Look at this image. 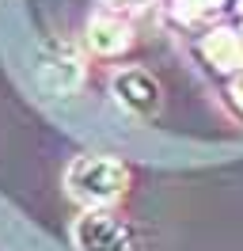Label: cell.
<instances>
[{
    "instance_id": "cell-1",
    "label": "cell",
    "mask_w": 243,
    "mask_h": 251,
    "mask_svg": "<svg viewBox=\"0 0 243 251\" xmlns=\"http://www.w3.org/2000/svg\"><path fill=\"white\" fill-rule=\"evenodd\" d=\"M69 187H73L76 198L103 205V202L118 198L122 190H125V168H122L118 160L88 156V160H80V164H73V172H69Z\"/></svg>"
},
{
    "instance_id": "cell-3",
    "label": "cell",
    "mask_w": 243,
    "mask_h": 251,
    "mask_svg": "<svg viewBox=\"0 0 243 251\" xmlns=\"http://www.w3.org/2000/svg\"><path fill=\"white\" fill-rule=\"evenodd\" d=\"M114 92H118V103L125 110H133V114H152V110L160 107V88H156V80L148 73H118L114 80Z\"/></svg>"
},
{
    "instance_id": "cell-2",
    "label": "cell",
    "mask_w": 243,
    "mask_h": 251,
    "mask_svg": "<svg viewBox=\"0 0 243 251\" xmlns=\"http://www.w3.org/2000/svg\"><path fill=\"white\" fill-rule=\"evenodd\" d=\"M73 236H76V244H80V251H133L129 228L118 217L103 213V209L84 213V217L76 221Z\"/></svg>"
}]
</instances>
